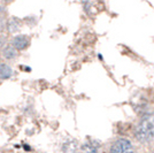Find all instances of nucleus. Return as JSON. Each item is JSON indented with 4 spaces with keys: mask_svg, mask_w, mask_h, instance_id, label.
I'll return each instance as SVG.
<instances>
[{
    "mask_svg": "<svg viewBox=\"0 0 154 153\" xmlns=\"http://www.w3.org/2000/svg\"><path fill=\"white\" fill-rule=\"evenodd\" d=\"M136 138L141 143H148L154 138V114H145L135 129Z\"/></svg>",
    "mask_w": 154,
    "mask_h": 153,
    "instance_id": "obj_1",
    "label": "nucleus"
},
{
    "mask_svg": "<svg viewBox=\"0 0 154 153\" xmlns=\"http://www.w3.org/2000/svg\"><path fill=\"white\" fill-rule=\"evenodd\" d=\"M7 14H8V9H7L6 5L0 2V17H5L6 19Z\"/></svg>",
    "mask_w": 154,
    "mask_h": 153,
    "instance_id": "obj_10",
    "label": "nucleus"
},
{
    "mask_svg": "<svg viewBox=\"0 0 154 153\" xmlns=\"http://www.w3.org/2000/svg\"><path fill=\"white\" fill-rule=\"evenodd\" d=\"M109 153H134V145L127 138H119L112 143Z\"/></svg>",
    "mask_w": 154,
    "mask_h": 153,
    "instance_id": "obj_2",
    "label": "nucleus"
},
{
    "mask_svg": "<svg viewBox=\"0 0 154 153\" xmlns=\"http://www.w3.org/2000/svg\"><path fill=\"white\" fill-rule=\"evenodd\" d=\"M77 150H78V142L74 138L66 139L61 145L62 153H76Z\"/></svg>",
    "mask_w": 154,
    "mask_h": 153,
    "instance_id": "obj_8",
    "label": "nucleus"
},
{
    "mask_svg": "<svg viewBox=\"0 0 154 153\" xmlns=\"http://www.w3.org/2000/svg\"><path fill=\"white\" fill-rule=\"evenodd\" d=\"M23 148H24L26 151H31V150H32L31 147L29 146V145H26V144H23Z\"/></svg>",
    "mask_w": 154,
    "mask_h": 153,
    "instance_id": "obj_14",
    "label": "nucleus"
},
{
    "mask_svg": "<svg viewBox=\"0 0 154 153\" xmlns=\"http://www.w3.org/2000/svg\"><path fill=\"white\" fill-rule=\"evenodd\" d=\"M81 148L85 153H99L101 148V143L94 138H88L83 143Z\"/></svg>",
    "mask_w": 154,
    "mask_h": 153,
    "instance_id": "obj_5",
    "label": "nucleus"
},
{
    "mask_svg": "<svg viewBox=\"0 0 154 153\" xmlns=\"http://www.w3.org/2000/svg\"><path fill=\"white\" fill-rule=\"evenodd\" d=\"M14 1H15V0H0V2H2L4 5H9V4H12Z\"/></svg>",
    "mask_w": 154,
    "mask_h": 153,
    "instance_id": "obj_12",
    "label": "nucleus"
},
{
    "mask_svg": "<svg viewBox=\"0 0 154 153\" xmlns=\"http://www.w3.org/2000/svg\"><path fill=\"white\" fill-rule=\"evenodd\" d=\"M6 23L7 20L5 17H0V36L4 35V31L6 30Z\"/></svg>",
    "mask_w": 154,
    "mask_h": 153,
    "instance_id": "obj_11",
    "label": "nucleus"
},
{
    "mask_svg": "<svg viewBox=\"0 0 154 153\" xmlns=\"http://www.w3.org/2000/svg\"><path fill=\"white\" fill-rule=\"evenodd\" d=\"M14 69L9 64L0 61V81H8L14 76Z\"/></svg>",
    "mask_w": 154,
    "mask_h": 153,
    "instance_id": "obj_7",
    "label": "nucleus"
},
{
    "mask_svg": "<svg viewBox=\"0 0 154 153\" xmlns=\"http://www.w3.org/2000/svg\"><path fill=\"white\" fill-rule=\"evenodd\" d=\"M9 44L12 45V46H14L19 52H23V51H26L30 47L31 40H30V38L26 35H21V33H19V35H15V36H13L11 38Z\"/></svg>",
    "mask_w": 154,
    "mask_h": 153,
    "instance_id": "obj_3",
    "label": "nucleus"
},
{
    "mask_svg": "<svg viewBox=\"0 0 154 153\" xmlns=\"http://www.w3.org/2000/svg\"><path fill=\"white\" fill-rule=\"evenodd\" d=\"M22 23L23 21L16 16H11L9 19H7L6 23V31L9 35H14L16 32L20 31V29L22 28Z\"/></svg>",
    "mask_w": 154,
    "mask_h": 153,
    "instance_id": "obj_6",
    "label": "nucleus"
},
{
    "mask_svg": "<svg viewBox=\"0 0 154 153\" xmlns=\"http://www.w3.org/2000/svg\"><path fill=\"white\" fill-rule=\"evenodd\" d=\"M0 55H1V58L4 60H6V61H15L19 58V51L14 46H12V45L8 43L4 47H1Z\"/></svg>",
    "mask_w": 154,
    "mask_h": 153,
    "instance_id": "obj_4",
    "label": "nucleus"
},
{
    "mask_svg": "<svg viewBox=\"0 0 154 153\" xmlns=\"http://www.w3.org/2000/svg\"><path fill=\"white\" fill-rule=\"evenodd\" d=\"M23 22L26 24H28L29 27H35L37 24V22H38V19L36 16H33V15L32 16H26L24 20H23Z\"/></svg>",
    "mask_w": 154,
    "mask_h": 153,
    "instance_id": "obj_9",
    "label": "nucleus"
},
{
    "mask_svg": "<svg viewBox=\"0 0 154 153\" xmlns=\"http://www.w3.org/2000/svg\"><path fill=\"white\" fill-rule=\"evenodd\" d=\"M21 69L26 70V73H29V71H31V68H30V67H26V66H23V67L21 66Z\"/></svg>",
    "mask_w": 154,
    "mask_h": 153,
    "instance_id": "obj_13",
    "label": "nucleus"
}]
</instances>
